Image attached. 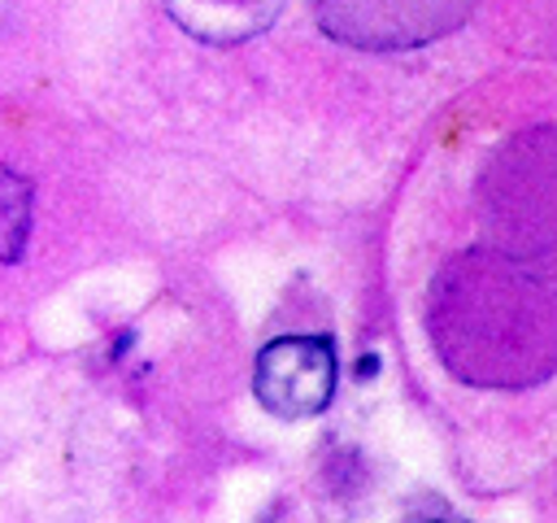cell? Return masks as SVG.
<instances>
[{"instance_id":"2","label":"cell","mask_w":557,"mask_h":523,"mask_svg":"<svg viewBox=\"0 0 557 523\" xmlns=\"http://www.w3.org/2000/svg\"><path fill=\"white\" fill-rule=\"evenodd\" d=\"M487 200L527 266H557V126L531 131L496 157Z\"/></svg>"},{"instance_id":"3","label":"cell","mask_w":557,"mask_h":523,"mask_svg":"<svg viewBox=\"0 0 557 523\" xmlns=\"http://www.w3.org/2000/svg\"><path fill=\"white\" fill-rule=\"evenodd\" d=\"M474 0H313L318 26L366 52H400L457 31Z\"/></svg>"},{"instance_id":"5","label":"cell","mask_w":557,"mask_h":523,"mask_svg":"<svg viewBox=\"0 0 557 523\" xmlns=\"http://www.w3.org/2000/svg\"><path fill=\"white\" fill-rule=\"evenodd\" d=\"M165 9L187 35L205 44H239L261 35L278 17L283 0H165Z\"/></svg>"},{"instance_id":"7","label":"cell","mask_w":557,"mask_h":523,"mask_svg":"<svg viewBox=\"0 0 557 523\" xmlns=\"http://www.w3.org/2000/svg\"><path fill=\"white\" fill-rule=\"evenodd\" d=\"M431 523H444V519H431Z\"/></svg>"},{"instance_id":"6","label":"cell","mask_w":557,"mask_h":523,"mask_svg":"<svg viewBox=\"0 0 557 523\" xmlns=\"http://www.w3.org/2000/svg\"><path fill=\"white\" fill-rule=\"evenodd\" d=\"M30 235V183L0 161V262H13Z\"/></svg>"},{"instance_id":"4","label":"cell","mask_w":557,"mask_h":523,"mask_svg":"<svg viewBox=\"0 0 557 523\" xmlns=\"http://www.w3.org/2000/svg\"><path fill=\"white\" fill-rule=\"evenodd\" d=\"M257 401L278 418H313L335 397V344L326 336H283L257 353Z\"/></svg>"},{"instance_id":"1","label":"cell","mask_w":557,"mask_h":523,"mask_svg":"<svg viewBox=\"0 0 557 523\" xmlns=\"http://www.w3.org/2000/svg\"><path fill=\"white\" fill-rule=\"evenodd\" d=\"M431 327L457 379L527 388L557 370V292L522 257H457L440 279Z\"/></svg>"}]
</instances>
